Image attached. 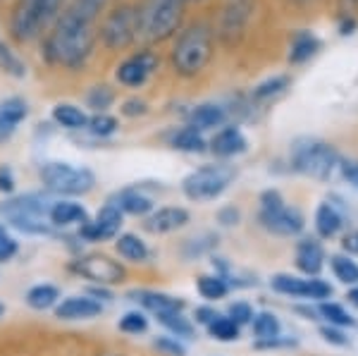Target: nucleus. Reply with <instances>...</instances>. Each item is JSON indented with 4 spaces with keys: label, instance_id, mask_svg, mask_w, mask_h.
Masks as SVG:
<instances>
[{
    "label": "nucleus",
    "instance_id": "nucleus-58",
    "mask_svg": "<svg viewBox=\"0 0 358 356\" xmlns=\"http://www.w3.org/2000/svg\"><path fill=\"white\" fill-rule=\"evenodd\" d=\"M103 356H120V354H103Z\"/></svg>",
    "mask_w": 358,
    "mask_h": 356
},
{
    "label": "nucleus",
    "instance_id": "nucleus-59",
    "mask_svg": "<svg viewBox=\"0 0 358 356\" xmlns=\"http://www.w3.org/2000/svg\"><path fill=\"white\" fill-rule=\"evenodd\" d=\"M179 3H187V0H179Z\"/></svg>",
    "mask_w": 358,
    "mask_h": 356
},
{
    "label": "nucleus",
    "instance_id": "nucleus-19",
    "mask_svg": "<svg viewBox=\"0 0 358 356\" xmlns=\"http://www.w3.org/2000/svg\"><path fill=\"white\" fill-rule=\"evenodd\" d=\"M248 146L246 136L241 134L239 127H224L213 136L210 141V151L220 158H232V156H239L244 153Z\"/></svg>",
    "mask_w": 358,
    "mask_h": 356
},
{
    "label": "nucleus",
    "instance_id": "nucleus-31",
    "mask_svg": "<svg viewBox=\"0 0 358 356\" xmlns=\"http://www.w3.org/2000/svg\"><path fill=\"white\" fill-rule=\"evenodd\" d=\"M158 320L165 325L167 330L172 332V337H184V340H194V335H196L194 325L189 323V318H184L182 313H163V315H158Z\"/></svg>",
    "mask_w": 358,
    "mask_h": 356
},
{
    "label": "nucleus",
    "instance_id": "nucleus-15",
    "mask_svg": "<svg viewBox=\"0 0 358 356\" xmlns=\"http://www.w3.org/2000/svg\"><path fill=\"white\" fill-rule=\"evenodd\" d=\"M187 222H189V211L187 208H179V206H165V208L153 211V213L146 218L143 227L153 234H167V232H175V229L184 227Z\"/></svg>",
    "mask_w": 358,
    "mask_h": 356
},
{
    "label": "nucleus",
    "instance_id": "nucleus-55",
    "mask_svg": "<svg viewBox=\"0 0 358 356\" xmlns=\"http://www.w3.org/2000/svg\"><path fill=\"white\" fill-rule=\"evenodd\" d=\"M356 27V22L354 20H349V22H342V34H351V29H354Z\"/></svg>",
    "mask_w": 358,
    "mask_h": 356
},
{
    "label": "nucleus",
    "instance_id": "nucleus-5",
    "mask_svg": "<svg viewBox=\"0 0 358 356\" xmlns=\"http://www.w3.org/2000/svg\"><path fill=\"white\" fill-rule=\"evenodd\" d=\"M50 204L53 201H48L41 194H24V197L5 201L0 206V215L24 234H48L53 229L48 222Z\"/></svg>",
    "mask_w": 358,
    "mask_h": 356
},
{
    "label": "nucleus",
    "instance_id": "nucleus-9",
    "mask_svg": "<svg viewBox=\"0 0 358 356\" xmlns=\"http://www.w3.org/2000/svg\"><path fill=\"white\" fill-rule=\"evenodd\" d=\"M101 38L110 50L129 48L138 38V10L131 5H120L101 24Z\"/></svg>",
    "mask_w": 358,
    "mask_h": 356
},
{
    "label": "nucleus",
    "instance_id": "nucleus-7",
    "mask_svg": "<svg viewBox=\"0 0 358 356\" xmlns=\"http://www.w3.org/2000/svg\"><path fill=\"white\" fill-rule=\"evenodd\" d=\"M57 8H60V0H22L10 22V31L17 41H31L53 20Z\"/></svg>",
    "mask_w": 358,
    "mask_h": 356
},
{
    "label": "nucleus",
    "instance_id": "nucleus-43",
    "mask_svg": "<svg viewBox=\"0 0 358 356\" xmlns=\"http://www.w3.org/2000/svg\"><path fill=\"white\" fill-rule=\"evenodd\" d=\"M285 206V199L277 189H268V192L261 194V211H277Z\"/></svg>",
    "mask_w": 358,
    "mask_h": 356
},
{
    "label": "nucleus",
    "instance_id": "nucleus-35",
    "mask_svg": "<svg viewBox=\"0 0 358 356\" xmlns=\"http://www.w3.org/2000/svg\"><path fill=\"white\" fill-rule=\"evenodd\" d=\"M86 129H89L94 136L106 139V136H113L115 131L120 129V122H117V118H113V115H108V113H96L94 118H89Z\"/></svg>",
    "mask_w": 358,
    "mask_h": 356
},
{
    "label": "nucleus",
    "instance_id": "nucleus-22",
    "mask_svg": "<svg viewBox=\"0 0 358 356\" xmlns=\"http://www.w3.org/2000/svg\"><path fill=\"white\" fill-rule=\"evenodd\" d=\"M189 120H192L189 127H194L199 131L215 129V127H220L224 120H227V111H224L222 106H215V103H201V106H196L192 111Z\"/></svg>",
    "mask_w": 358,
    "mask_h": 356
},
{
    "label": "nucleus",
    "instance_id": "nucleus-33",
    "mask_svg": "<svg viewBox=\"0 0 358 356\" xmlns=\"http://www.w3.org/2000/svg\"><path fill=\"white\" fill-rule=\"evenodd\" d=\"M208 332H210V337H215V340H220V342L239 340V325H236L232 318H227V315H217V318L208 325Z\"/></svg>",
    "mask_w": 358,
    "mask_h": 356
},
{
    "label": "nucleus",
    "instance_id": "nucleus-26",
    "mask_svg": "<svg viewBox=\"0 0 358 356\" xmlns=\"http://www.w3.org/2000/svg\"><path fill=\"white\" fill-rule=\"evenodd\" d=\"M53 120L60 127L65 129H86V124H89V115H86L82 108L72 106V103H60V106L53 108Z\"/></svg>",
    "mask_w": 358,
    "mask_h": 356
},
{
    "label": "nucleus",
    "instance_id": "nucleus-50",
    "mask_svg": "<svg viewBox=\"0 0 358 356\" xmlns=\"http://www.w3.org/2000/svg\"><path fill=\"white\" fill-rule=\"evenodd\" d=\"M215 318H217V313L213 311V308H206V306L196 308V323H201V325H210Z\"/></svg>",
    "mask_w": 358,
    "mask_h": 356
},
{
    "label": "nucleus",
    "instance_id": "nucleus-49",
    "mask_svg": "<svg viewBox=\"0 0 358 356\" xmlns=\"http://www.w3.org/2000/svg\"><path fill=\"white\" fill-rule=\"evenodd\" d=\"M106 5V0H77L74 3V8H79V10H84V13H89L91 17H96L98 10Z\"/></svg>",
    "mask_w": 358,
    "mask_h": 356
},
{
    "label": "nucleus",
    "instance_id": "nucleus-11",
    "mask_svg": "<svg viewBox=\"0 0 358 356\" xmlns=\"http://www.w3.org/2000/svg\"><path fill=\"white\" fill-rule=\"evenodd\" d=\"M122 220H124V213L113 204V201H108V204L96 213L94 220H86L84 225H79V237L86 239V242L115 239L120 234Z\"/></svg>",
    "mask_w": 358,
    "mask_h": 356
},
{
    "label": "nucleus",
    "instance_id": "nucleus-1",
    "mask_svg": "<svg viewBox=\"0 0 358 356\" xmlns=\"http://www.w3.org/2000/svg\"><path fill=\"white\" fill-rule=\"evenodd\" d=\"M96 45V29H94V17L79 8H69L67 13H62L60 20L55 22L53 31L45 38L43 53L53 65L69 67L77 70L82 67L89 55L94 53Z\"/></svg>",
    "mask_w": 358,
    "mask_h": 356
},
{
    "label": "nucleus",
    "instance_id": "nucleus-41",
    "mask_svg": "<svg viewBox=\"0 0 358 356\" xmlns=\"http://www.w3.org/2000/svg\"><path fill=\"white\" fill-rule=\"evenodd\" d=\"M153 347L167 356H187V349H184V344L179 342L177 337H158V340L153 342Z\"/></svg>",
    "mask_w": 358,
    "mask_h": 356
},
{
    "label": "nucleus",
    "instance_id": "nucleus-10",
    "mask_svg": "<svg viewBox=\"0 0 358 356\" xmlns=\"http://www.w3.org/2000/svg\"><path fill=\"white\" fill-rule=\"evenodd\" d=\"M72 271L82 278L91 280V283L108 287V285H120L124 280V268L120 266L117 261H113L110 256L103 254H86L79 256L77 261L72 263Z\"/></svg>",
    "mask_w": 358,
    "mask_h": 356
},
{
    "label": "nucleus",
    "instance_id": "nucleus-44",
    "mask_svg": "<svg viewBox=\"0 0 358 356\" xmlns=\"http://www.w3.org/2000/svg\"><path fill=\"white\" fill-rule=\"evenodd\" d=\"M17 251H20V244H17V239H13L10 234L0 237V263H5V261H10V258H15Z\"/></svg>",
    "mask_w": 358,
    "mask_h": 356
},
{
    "label": "nucleus",
    "instance_id": "nucleus-20",
    "mask_svg": "<svg viewBox=\"0 0 358 356\" xmlns=\"http://www.w3.org/2000/svg\"><path fill=\"white\" fill-rule=\"evenodd\" d=\"M322 261H325V254H322V246L313 242V239H303L296 246V268L301 273H306L308 278H315L317 273L322 271Z\"/></svg>",
    "mask_w": 358,
    "mask_h": 356
},
{
    "label": "nucleus",
    "instance_id": "nucleus-18",
    "mask_svg": "<svg viewBox=\"0 0 358 356\" xmlns=\"http://www.w3.org/2000/svg\"><path fill=\"white\" fill-rule=\"evenodd\" d=\"M89 220V213L82 204L74 201H53L48 211V222L50 227H72V225H84Z\"/></svg>",
    "mask_w": 358,
    "mask_h": 356
},
{
    "label": "nucleus",
    "instance_id": "nucleus-8",
    "mask_svg": "<svg viewBox=\"0 0 358 356\" xmlns=\"http://www.w3.org/2000/svg\"><path fill=\"white\" fill-rule=\"evenodd\" d=\"M45 189L67 197H82L96 187V175L89 168H74L69 163H45L41 168Z\"/></svg>",
    "mask_w": 358,
    "mask_h": 356
},
{
    "label": "nucleus",
    "instance_id": "nucleus-30",
    "mask_svg": "<svg viewBox=\"0 0 358 356\" xmlns=\"http://www.w3.org/2000/svg\"><path fill=\"white\" fill-rule=\"evenodd\" d=\"M253 332L261 342L265 340H273V337H280V320H277L275 313L270 311H263L258 315H253Z\"/></svg>",
    "mask_w": 358,
    "mask_h": 356
},
{
    "label": "nucleus",
    "instance_id": "nucleus-23",
    "mask_svg": "<svg viewBox=\"0 0 358 356\" xmlns=\"http://www.w3.org/2000/svg\"><path fill=\"white\" fill-rule=\"evenodd\" d=\"M317 50H320V38L310 31H296L289 43V62L292 65H301V62L310 60Z\"/></svg>",
    "mask_w": 358,
    "mask_h": 356
},
{
    "label": "nucleus",
    "instance_id": "nucleus-17",
    "mask_svg": "<svg viewBox=\"0 0 358 356\" xmlns=\"http://www.w3.org/2000/svg\"><path fill=\"white\" fill-rule=\"evenodd\" d=\"M27 115L29 106L20 96H13V99H5L0 103V141H8L17 131V127L27 120Z\"/></svg>",
    "mask_w": 358,
    "mask_h": 356
},
{
    "label": "nucleus",
    "instance_id": "nucleus-54",
    "mask_svg": "<svg viewBox=\"0 0 358 356\" xmlns=\"http://www.w3.org/2000/svg\"><path fill=\"white\" fill-rule=\"evenodd\" d=\"M346 299L354 304V306H358V287H354V290H351L349 294H346Z\"/></svg>",
    "mask_w": 358,
    "mask_h": 356
},
{
    "label": "nucleus",
    "instance_id": "nucleus-3",
    "mask_svg": "<svg viewBox=\"0 0 358 356\" xmlns=\"http://www.w3.org/2000/svg\"><path fill=\"white\" fill-rule=\"evenodd\" d=\"M184 8L179 0H146L138 10V38L148 43H160L175 36L182 27Z\"/></svg>",
    "mask_w": 358,
    "mask_h": 356
},
{
    "label": "nucleus",
    "instance_id": "nucleus-34",
    "mask_svg": "<svg viewBox=\"0 0 358 356\" xmlns=\"http://www.w3.org/2000/svg\"><path fill=\"white\" fill-rule=\"evenodd\" d=\"M306 285H308V280L294 278V275H285V273L273 278V290L289 297H306Z\"/></svg>",
    "mask_w": 358,
    "mask_h": 356
},
{
    "label": "nucleus",
    "instance_id": "nucleus-37",
    "mask_svg": "<svg viewBox=\"0 0 358 356\" xmlns=\"http://www.w3.org/2000/svg\"><path fill=\"white\" fill-rule=\"evenodd\" d=\"M317 311H320L322 318L330 320V325H339V328H346V325L351 328V325H354V318H351V315L346 313L339 304L325 301V304H320V308H317Z\"/></svg>",
    "mask_w": 358,
    "mask_h": 356
},
{
    "label": "nucleus",
    "instance_id": "nucleus-42",
    "mask_svg": "<svg viewBox=\"0 0 358 356\" xmlns=\"http://www.w3.org/2000/svg\"><path fill=\"white\" fill-rule=\"evenodd\" d=\"M253 308L248 306V304H244V301H236V304H232V306H229V313H227V318H232L236 325H246V323H251L253 320Z\"/></svg>",
    "mask_w": 358,
    "mask_h": 356
},
{
    "label": "nucleus",
    "instance_id": "nucleus-2",
    "mask_svg": "<svg viewBox=\"0 0 358 356\" xmlns=\"http://www.w3.org/2000/svg\"><path fill=\"white\" fill-rule=\"evenodd\" d=\"M213 57V31L206 24H192L179 34L172 48V67L182 77H196Z\"/></svg>",
    "mask_w": 358,
    "mask_h": 356
},
{
    "label": "nucleus",
    "instance_id": "nucleus-12",
    "mask_svg": "<svg viewBox=\"0 0 358 356\" xmlns=\"http://www.w3.org/2000/svg\"><path fill=\"white\" fill-rule=\"evenodd\" d=\"M160 60L153 50H138L131 57H127L122 65L117 67V82L124 86H141L146 84V79L158 70Z\"/></svg>",
    "mask_w": 358,
    "mask_h": 356
},
{
    "label": "nucleus",
    "instance_id": "nucleus-53",
    "mask_svg": "<svg viewBox=\"0 0 358 356\" xmlns=\"http://www.w3.org/2000/svg\"><path fill=\"white\" fill-rule=\"evenodd\" d=\"M89 297H91V299H96V301H101V299L103 301H113V294L106 290V287H101V285L94 287V290H89Z\"/></svg>",
    "mask_w": 358,
    "mask_h": 356
},
{
    "label": "nucleus",
    "instance_id": "nucleus-16",
    "mask_svg": "<svg viewBox=\"0 0 358 356\" xmlns=\"http://www.w3.org/2000/svg\"><path fill=\"white\" fill-rule=\"evenodd\" d=\"M101 313V301L91 299V297H67L55 306V318L60 320H89Z\"/></svg>",
    "mask_w": 358,
    "mask_h": 356
},
{
    "label": "nucleus",
    "instance_id": "nucleus-51",
    "mask_svg": "<svg viewBox=\"0 0 358 356\" xmlns=\"http://www.w3.org/2000/svg\"><path fill=\"white\" fill-rule=\"evenodd\" d=\"M342 175L358 189V163H342Z\"/></svg>",
    "mask_w": 358,
    "mask_h": 356
},
{
    "label": "nucleus",
    "instance_id": "nucleus-25",
    "mask_svg": "<svg viewBox=\"0 0 358 356\" xmlns=\"http://www.w3.org/2000/svg\"><path fill=\"white\" fill-rule=\"evenodd\" d=\"M339 227H342V213L337 211V206L330 204V201H325V204L317 206V211H315L317 234L325 237V239H330L339 232Z\"/></svg>",
    "mask_w": 358,
    "mask_h": 356
},
{
    "label": "nucleus",
    "instance_id": "nucleus-36",
    "mask_svg": "<svg viewBox=\"0 0 358 356\" xmlns=\"http://www.w3.org/2000/svg\"><path fill=\"white\" fill-rule=\"evenodd\" d=\"M332 271L337 275L339 283L344 285H356L358 283V266L356 261H351L349 256H334L332 258Z\"/></svg>",
    "mask_w": 358,
    "mask_h": 356
},
{
    "label": "nucleus",
    "instance_id": "nucleus-39",
    "mask_svg": "<svg viewBox=\"0 0 358 356\" xmlns=\"http://www.w3.org/2000/svg\"><path fill=\"white\" fill-rule=\"evenodd\" d=\"M117 328L127 332V335H141V332L148 330V318L141 311H129L120 318Z\"/></svg>",
    "mask_w": 358,
    "mask_h": 356
},
{
    "label": "nucleus",
    "instance_id": "nucleus-56",
    "mask_svg": "<svg viewBox=\"0 0 358 356\" xmlns=\"http://www.w3.org/2000/svg\"><path fill=\"white\" fill-rule=\"evenodd\" d=\"M5 234H8V229H5V225L0 222V237H5Z\"/></svg>",
    "mask_w": 358,
    "mask_h": 356
},
{
    "label": "nucleus",
    "instance_id": "nucleus-28",
    "mask_svg": "<svg viewBox=\"0 0 358 356\" xmlns=\"http://www.w3.org/2000/svg\"><path fill=\"white\" fill-rule=\"evenodd\" d=\"M172 148L184 151V153H201L206 148V141L199 129L184 127V129L175 131V136H172Z\"/></svg>",
    "mask_w": 358,
    "mask_h": 356
},
{
    "label": "nucleus",
    "instance_id": "nucleus-40",
    "mask_svg": "<svg viewBox=\"0 0 358 356\" xmlns=\"http://www.w3.org/2000/svg\"><path fill=\"white\" fill-rule=\"evenodd\" d=\"M89 108H94V111L98 113H106V108H110L113 106V101H115V94H113V89L110 86H94V89L89 91Z\"/></svg>",
    "mask_w": 358,
    "mask_h": 356
},
{
    "label": "nucleus",
    "instance_id": "nucleus-24",
    "mask_svg": "<svg viewBox=\"0 0 358 356\" xmlns=\"http://www.w3.org/2000/svg\"><path fill=\"white\" fill-rule=\"evenodd\" d=\"M115 249H117V254L122 256L124 261H131V263H143L148 258L146 242H143L138 234H131V232L117 234V239H115Z\"/></svg>",
    "mask_w": 358,
    "mask_h": 356
},
{
    "label": "nucleus",
    "instance_id": "nucleus-48",
    "mask_svg": "<svg viewBox=\"0 0 358 356\" xmlns=\"http://www.w3.org/2000/svg\"><path fill=\"white\" fill-rule=\"evenodd\" d=\"M122 113L127 115V118H138V115H146V103L138 101V99H129V101H124Z\"/></svg>",
    "mask_w": 358,
    "mask_h": 356
},
{
    "label": "nucleus",
    "instance_id": "nucleus-4",
    "mask_svg": "<svg viewBox=\"0 0 358 356\" xmlns=\"http://www.w3.org/2000/svg\"><path fill=\"white\" fill-rule=\"evenodd\" d=\"M292 165L294 170L313 177V180L327 182L342 170V158L337 148L320 139H299L292 146Z\"/></svg>",
    "mask_w": 358,
    "mask_h": 356
},
{
    "label": "nucleus",
    "instance_id": "nucleus-38",
    "mask_svg": "<svg viewBox=\"0 0 358 356\" xmlns=\"http://www.w3.org/2000/svg\"><path fill=\"white\" fill-rule=\"evenodd\" d=\"M0 67H3L8 74H13V77L22 79L27 74V67L24 62L20 60V57L15 55V50H10L5 43H0Z\"/></svg>",
    "mask_w": 358,
    "mask_h": 356
},
{
    "label": "nucleus",
    "instance_id": "nucleus-14",
    "mask_svg": "<svg viewBox=\"0 0 358 356\" xmlns=\"http://www.w3.org/2000/svg\"><path fill=\"white\" fill-rule=\"evenodd\" d=\"M127 299L141 304L143 308H148L155 315H163V313H182L184 311V299L179 297H170L163 294V292H153V290H131L127 294Z\"/></svg>",
    "mask_w": 358,
    "mask_h": 356
},
{
    "label": "nucleus",
    "instance_id": "nucleus-52",
    "mask_svg": "<svg viewBox=\"0 0 358 356\" xmlns=\"http://www.w3.org/2000/svg\"><path fill=\"white\" fill-rule=\"evenodd\" d=\"M342 246H344L346 254H356V256H358V229H356V232H349V234H346Z\"/></svg>",
    "mask_w": 358,
    "mask_h": 356
},
{
    "label": "nucleus",
    "instance_id": "nucleus-29",
    "mask_svg": "<svg viewBox=\"0 0 358 356\" xmlns=\"http://www.w3.org/2000/svg\"><path fill=\"white\" fill-rule=\"evenodd\" d=\"M289 89V77H285V74H277L273 79H265L253 89V101H270V99H277V96H282L285 91Z\"/></svg>",
    "mask_w": 358,
    "mask_h": 356
},
{
    "label": "nucleus",
    "instance_id": "nucleus-27",
    "mask_svg": "<svg viewBox=\"0 0 358 356\" xmlns=\"http://www.w3.org/2000/svg\"><path fill=\"white\" fill-rule=\"evenodd\" d=\"M60 301V290L55 285H36L27 292V304L34 311H48Z\"/></svg>",
    "mask_w": 358,
    "mask_h": 356
},
{
    "label": "nucleus",
    "instance_id": "nucleus-13",
    "mask_svg": "<svg viewBox=\"0 0 358 356\" xmlns=\"http://www.w3.org/2000/svg\"><path fill=\"white\" fill-rule=\"evenodd\" d=\"M261 225L273 234L280 237H294L303 229V215L301 211L289 208V206H282L277 211H261Z\"/></svg>",
    "mask_w": 358,
    "mask_h": 356
},
{
    "label": "nucleus",
    "instance_id": "nucleus-21",
    "mask_svg": "<svg viewBox=\"0 0 358 356\" xmlns=\"http://www.w3.org/2000/svg\"><path fill=\"white\" fill-rule=\"evenodd\" d=\"M110 201L127 215L141 218V215H148L153 211L151 197H146V194L138 192V189H124V192H120L117 197L110 199Z\"/></svg>",
    "mask_w": 358,
    "mask_h": 356
},
{
    "label": "nucleus",
    "instance_id": "nucleus-47",
    "mask_svg": "<svg viewBox=\"0 0 358 356\" xmlns=\"http://www.w3.org/2000/svg\"><path fill=\"white\" fill-rule=\"evenodd\" d=\"M239 218H241L239 211H236L234 206H227V208H222L220 213H217V222L224 225V227H232V225L239 222Z\"/></svg>",
    "mask_w": 358,
    "mask_h": 356
},
{
    "label": "nucleus",
    "instance_id": "nucleus-6",
    "mask_svg": "<svg viewBox=\"0 0 358 356\" xmlns=\"http://www.w3.org/2000/svg\"><path fill=\"white\" fill-rule=\"evenodd\" d=\"M234 175L236 172L229 165H203L184 177L182 192L189 201H213L232 185Z\"/></svg>",
    "mask_w": 358,
    "mask_h": 356
},
{
    "label": "nucleus",
    "instance_id": "nucleus-46",
    "mask_svg": "<svg viewBox=\"0 0 358 356\" xmlns=\"http://www.w3.org/2000/svg\"><path fill=\"white\" fill-rule=\"evenodd\" d=\"M15 192V175L8 165H0V194H13Z\"/></svg>",
    "mask_w": 358,
    "mask_h": 356
},
{
    "label": "nucleus",
    "instance_id": "nucleus-45",
    "mask_svg": "<svg viewBox=\"0 0 358 356\" xmlns=\"http://www.w3.org/2000/svg\"><path fill=\"white\" fill-rule=\"evenodd\" d=\"M320 335H322V340H325V342L337 344V347H344V344L349 342L344 337V332H339L334 325H325V328H320Z\"/></svg>",
    "mask_w": 358,
    "mask_h": 356
},
{
    "label": "nucleus",
    "instance_id": "nucleus-57",
    "mask_svg": "<svg viewBox=\"0 0 358 356\" xmlns=\"http://www.w3.org/2000/svg\"><path fill=\"white\" fill-rule=\"evenodd\" d=\"M3 313H5V306H3V304H0V318H3Z\"/></svg>",
    "mask_w": 358,
    "mask_h": 356
},
{
    "label": "nucleus",
    "instance_id": "nucleus-32",
    "mask_svg": "<svg viewBox=\"0 0 358 356\" xmlns=\"http://www.w3.org/2000/svg\"><path fill=\"white\" fill-rule=\"evenodd\" d=\"M196 287H199V294L203 297V299H222L224 294H227V283L220 278V275H203V278H199V283H196Z\"/></svg>",
    "mask_w": 358,
    "mask_h": 356
}]
</instances>
